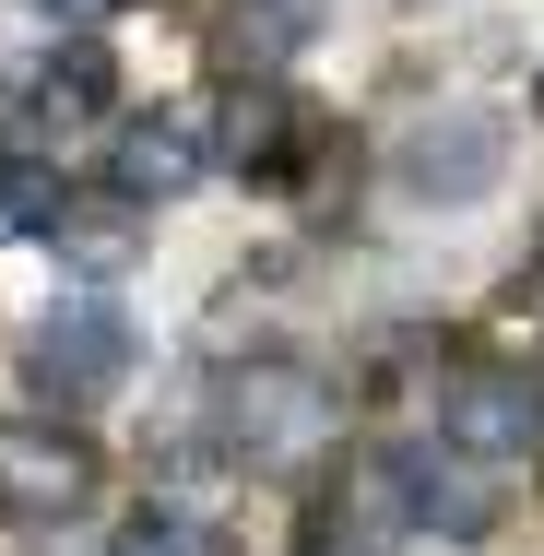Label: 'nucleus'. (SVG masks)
Here are the masks:
<instances>
[{"label": "nucleus", "instance_id": "f257e3e1", "mask_svg": "<svg viewBox=\"0 0 544 556\" xmlns=\"http://www.w3.org/2000/svg\"><path fill=\"white\" fill-rule=\"evenodd\" d=\"M331 439H343V391H331L320 367H296V355H249V367L225 379V450H237V462L296 473V462H320Z\"/></svg>", "mask_w": 544, "mask_h": 556}, {"label": "nucleus", "instance_id": "f03ea898", "mask_svg": "<svg viewBox=\"0 0 544 556\" xmlns=\"http://www.w3.org/2000/svg\"><path fill=\"white\" fill-rule=\"evenodd\" d=\"M96 509V450L84 427H60V415H0V521L12 533H60V521H84Z\"/></svg>", "mask_w": 544, "mask_h": 556}, {"label": "nucleus", "instance_id": "7ed1b4c3", "mask_svg": "<svg viewBox=\"0 0 544 556\" xmlns=\"http://www.w3.org/2000/svg\"><path fill=\"white\" fill-rule=\"evenodd\" d=\"M415 533H427L415 450H355L320 485V509H308V556H391V545H415Z\"/></svg>", "mask_w": 544, "mask_h": 556}, {"label": "nucleus", "instance_id": "20e7f679", "mask_svg": "<svg viewBox=\"0 0 544 556\" xmlns=\"http://www.w3.org/2000/svg\"><path fill=\"white\" fill-rule=\"evenodd\" d=\"M24 379H36V403H60V415L107 403L118 379H130V320H118L107 296H60V308L24 332Z\"/></svg>", "mask_w": 544, "mask_h": 556}, {"label": "nucleus", "instance_id": "39448f33", "mask_svg": "<svg viewBox=\"0 0 544 556\" xmlns=\"http://www.w3.org/2000/svg\"><path fill=\"white\" fill-rule=\"evenodd\" d=\"M438 427L461 462H521V450H544V379L533 367H450Z\"/></svg>", "mask_w": 544, "mask_h": 556}, {"label": "nucleus", "instance_id": "423d86ee", "mask_svg": "<svg viewBox=\"0 0 544 556\" xmlns=\"http://www.w3.org/2000/svg\"><path fill=\"white\" fill-rule=\"evenodd\" d=\"M497 166H509V130L485 108H438L403 130V154H391V178L415 190V202H485L497 190Z\"/></svg>", "mask_w": 544, "mask_h": 556}, {"label": "nucleus", "instance_id": "0eeeda50", "mask_svg": "<svg viewBox=\"0 0 544 556\" xmlns=\"http://www.w3.org/2000/svg\"><path fill=\"white\" fill-rule=\"evenodd\" d=\"M202 166H214V142H202V108H154V118H130V130H118V154H107L118 202H178Z\"/></svg>", "mask_w": 544, "mask_h": 556}, {"label": "nucleus", "instance_id": "6e6552de", "mask_svg": "<svg viewBox=\"0 0 544 556\" xmlns=\"http://www.w3.org/2000/svg\"><path fill=\"white\" fill-rule=\"evenodd\" d=\"M107 108H118V60L96 48V36H72V48L24 84V130H12V142H48V130L72 142V130H96Z\"/></svg>", "mask_w": 544, "mask_h": 556}, {"label": "nucleus", "instance_id": "1a4fd4ad", "mask_svg": "<svg viewBox=\"0 0 544 556\" xmlns=\"http://www.w3.org/2000/svg\"><path fill=\"white\" fill-rule=\"evenodd\" d=\"M308 142H320V118L296 108L284 84H249V96L225 108V166H237V178H296Z\"/></svg>", "mask_w": 544, "mask_h": 556}, {"label": "nucleus", "instance_id": "9d476101", "mask_svg": "<svg viewBox=\"0 0 544 556\" xmlns=\"http://www.w3.org/2000/svg\"><path fill=\"white\" fill-rule=\"evenodd\" d=\"M320 12H331V0H225V24H214V36H225V60L261 84V72H284V60L320 36Z\"/></svg>", "mask_w": 544, "mask_h": 556}, {"label": "nucleus", "instance_id": "9b49d317", "mask_svg": "<svg viewBox=\"0 0 544 556\" xmlns=\"http://www.w3.org/2000/svg\"><path fill=\"white\" fill-rule=\"evenodd\" d=\"M48 249H72L84 273H118L130 249H142V202H60V225H48Z\"/></svg>", "mask_w": 544, "mask_h": 556}, {"label": "nucleus", "instance_id": "f8f14e48", "mask_svg": "<svg viewBox=\"0 0 544 556\" xmlns=\"http://www.w3.org/2000/svg\"><path fill=\"white\" fill-rule=\"evenodd\" d=\"M60 202H72V190H60V166H48L36 142H0V249H12V237H48Z\"/></svg>", "mask_w": 544, "mask_h": 556}, {"label": "nucleus", "instance_id": "ddd939ff", "mask_svg": "<svg viewBox=\"0 0 544 556\" xmlns=\"http://www.w3.org/2000/svg\"><path fill=\"white\" fill-rule=\"evenodd\" d=\"M107 556H225V533H214V521H190V509H130Z\"/></svg>", "mask_w": 544, "mask_h": 556}, {"label": "nucleus", "instance_id": "4468645a", "mask_svg": "<svg viewBox=\"0 0 544 556\" xmlns=\"http://www.w3.org/2000/svg\"><path fill=\"white\" fill-rule=\"evenodd\" d=\"M36 12H48V24H107L118 0H36Z\"/></svg>", "mask_w": 544, "mask_h": 556}, {"label": "nucleus", "instance_id": "2eb2a0df", "mask_svg": "<svg viewBox=\"0 0 544 556\" xmlns=\"http://www.w3.org/2000/svg\"><path fill=\"white\" fill-rule=\"evenodd\" d=\"M533 108H544V84H533Z\"/></svg>", "mask_w": 544, "mask_h": 556}]
</instances>
